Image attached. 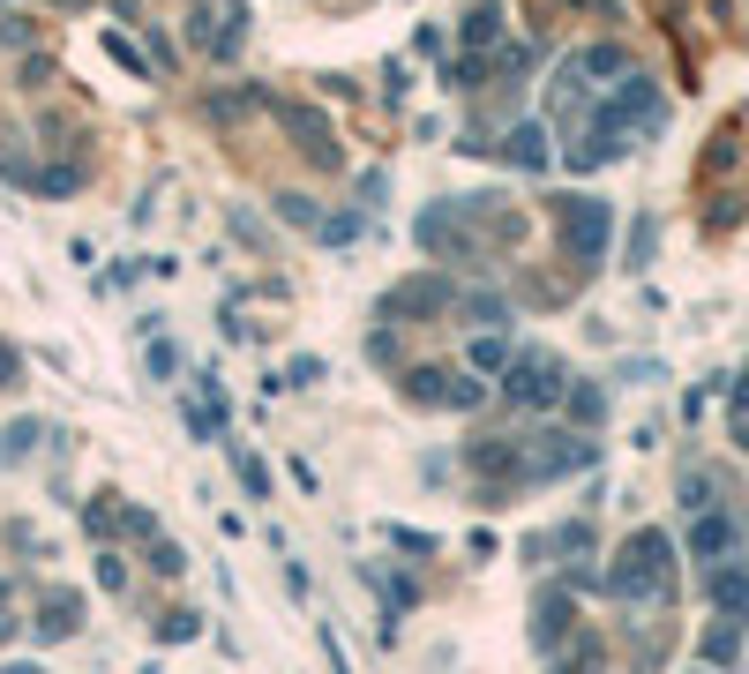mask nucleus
Segmentation results:
<instances>
[{
  "instance_id": "obj_4",
  "label": "nucleus",
  "mask_w": 749,
  "mask_h": 674,
  "mask_svg": "<svg viewBox=\"0 0 749 674\" xmlns=\"http://www.w3.org/2000/svg\"><path fill=\"white\" fill-rule=\"evenodd\" d=\"M271 113H277V128L292 135V142H300V150H308L315 165H330V173L345 165V150H338V128H330L323 113H308V105H292V98H271Z\"/></svg>"
},
{
  "instance_id": "obj_11",
  "label": "nucleus",
  "mask_w": 749,
  "mask_h": 674,
  "mask_svg": "<svg viewBox=\"0 0 749 674\" xmlns=\"http://www.w3.org/2000/svg\"><path fill=\"white\" fill-rule=\"evenodd\" d=\"M502 158L525 165V173H540V165H547V128H510V135H502Z\"/></svg>"
},
{
  "instance_id": "obj_26",
  "label": "nucleus",
  "mask_w": 749,
  "mask_h": 674,
  "mask_svg": "<svg viewBox=\"0 0 749 674\" xmlns=\"http://www.w3.org/2000/svg\"><path fill=\"white\" fill-rule=\"evenodd\" d=\"M735 412H742V420H749V375H742V383H735Z\"/></svg>"
},
{
  "instance_id": "obj_9",
  "label": "nucleus",
  "mask_w": 749,
  "mask_h": 674,
  "mask_svg": "<svg viewBox=\"0 0 749 674\" xmlns=\"http://www.w3.org/2000/svg\"><path fill=\"white\" fill-rule=\"evenodd\" d=\"M704 600L720 607V614H735V622H749V570L742 562H720V570L704 577Z\"/></svg>"
},
{
  "instance_id": "obj_25",
  "label": "nucleus",
  "mask_w": 749,
  "mask_h": 674,
  "mask_svg": "<svg viewBox=\"0 0 749 674\" xmlns=\"http://www.w3.org/2000/svg\"><path fill=\"white\" fill-rule=\"evenodd\" d=\"M0 390H15V352L0 345Z\"/></svg>"
},
{
  "instance_id": "obj_18",
  "label": "nucleus",
  "mask_w": 749,
  "mask_h": 674,
  "mask_svg": "<svg viewBox=\"0 0 749 674\" xmlns=\"http://www.w3.org/2000/svg\"><path fill=\"white\" fill-rule=\"evenodd\" d=\"M150 570H158V577H180V570H188V554H180L173 539H158V547H150Z\"/></svg>"
},
{
  "instance_id": "obj_2",
  "label": "nucleus",
  "mask_w": 749,
  "mask_h": 674,
  "mask_svg": "<svg viewBox=\"0 0 749 674\" xmlns=\"http://www.w3.org/2000/svg\"><path fill=\"white\" fill-rule=\"evenodd\" d=\"M554 225H562V255H577V263L592 270L600 263V248H608V202L600 196H562L554 202Z\"/></svg>"
},
{
  "instance_id": "obj_17",
  "label": "nucleus",
  "mask_w": 749,
  "mask_h": 674,
  "mask_svg": "<svg viewBox=\"0 0 749 674\" xmlns=\"http://www.w3.org/2000/svg\"><path fill=\"white\" fill-rule=\"evenodd\" d=\"M38 435H46L38 420H15V427L0 435V458H23V450H38Z\"/></svg>"
},
{
  "instance_id": "obj_8",
  "label": "nucleus",
  "mask_w": 749,
  "mask_h": 674,
  "mask_svg": "<svg viewBox=\"0 0 749 674\" xmlns=\"http://www.w3.org/2000/svg\"><path fill=\"white\" fill-rule=\"evenodd\" d=\"M450 300H458L450 277H412V285H398V292L383 300V315H435V308H450Z\"/></svg>"
},
{
  "instance_id": "obj_3",
  "label": "nucleus",
  "mask_w": 749,
  "mask_h": 674,
  "mask_svg": "<svg viewBox=\"0 0 749 674\" xmlns=\"http://www.w3.org/2000/svg\"><path fill=\"white\" fill-rule=\"evenodd\" d=\"M502 398L525 404V412L562 404V398H570V383H562V360H554V352H525V360H510V367H502Z\"/></svg>"
},
{
  "instance_id": "obj_5",
  "label": "nucleus",
  "mask_w": 749,
  "mask_h": 674,
  "mask_svg": "<svg viewBox=\"0 0 749 674\" xmlns=\"http://www.w3.org/2000/svg\"><path fill=\"white\" fill-rule=\"evenodd\" d=\"M405 398H412V404H450V412H473V404H487V390H479L473 375H450V367H412V375H405Z\"/></svg>"
},
{
  "instance_id": "obj_19",
  "label": "nucleus",
  "mask_w": 749,
  "mask_h": 674,
  "mask_svg": "<svg viewBox=\"0 0 749 674\" xmlns=\"http://www.w3.org/2000/svg\"><path fill=\"white\" fill-rule=\"evenodd\" d=\"M98 585H105V592H128V562H121V554H98Z\"/></svg>"
},
{
  "instance_id": "obj_1",
  "label": "nucleus",
  "mask_w": 749,
  "mask_h": 674,
  "mask_svg": "<svg viewBox=\"0 0 749 674\" xmlns=\"http://www.w3.org/2000/svg\"><path fill=\"white\" fill-rule=\"evenodd\" d=\"M675 547H667V533H637L622 539V554H614V570L600 577L622 607H645V600H667V585H675V562H667Z\"/></svg>"
},
{
  "instance_id": "obj_7",
  "label": "nucleus",
  "mask_w": 749,
  "mask_h": 674,
  "mask_svg": "<svg viewBox=\"0 0 749 674\" xmlns=\"http://www.w3.org/2000/svg\"><path fill=\"white\" fill-rule=\"evenodd\" d=\"M30 622H38V637H53V645H61V637H75V622H83V592H75V585H46Z\"/></svg>"
},
{
  "instance_id": "obj_27",
  "label": "nucleus",
  "mask_w": 749,
  "mask_h": 674,
  "mask_svg": "<svg viewBox=\"0 0 749 674\" xmlns=\"http://www.w3.org/2000/svg\"><path fill=\"white\" fill-rule=\"evenodd\" d=\"M742 450H749V420H742Z\"/></svg>"
},
{
  "instance_id": "obj_13",
  "label": "nucleus",
  "mask_w": 749,
  "mask_h": 674,
  "mask_svg": "<svg viewBox=\"0 0 749 674\" xmlns=\"http://www.w3.org/2000/svg\"><path fill=\"white\" fill-rule=\"evenodd\" d=\"M570 420H577V427H600V420H608V398H600V390H570Z\"/></svg>"
},
{
  "instance_id": "obj_14",
  "label": "nucleus",
  "mask_w": 749,
  "mask_h": 674,
  "mask_svg": "<svg viewBox=\"0 0 749 674\" xmlns=\"http://www.w3.org/2000/svg\"><path fill=\"white\" fill-rule=\"evenodd\" d=\"M196 629H203V614H188V607H173V614L158 622V645H188Z\"/></svg>"
},
{
  "instance_id": "obj_15",
  "label": "nucleus",
  "mask_w": 749,
  "mask_h": 674,
  "mask_svg": "<svg viewBox=\"0 0 749 674\" xmlns=\"http://www.w3.org/2000/svg\"><path fill=\"white\" fill-rule=\"evenodd\" d=\"M277 217L300 225V233H323V217H315V202H308V196H277Z\"/></svg>"
},
{
  "instance_id": "obj_21",
  "label": "nucleus",
  "mask_w": 749,
  "mask_h": 674,
  "mask_svg": "<svg viewBox=\"0 0 749 674\" xmlns=\"http://www.w3.org/2000/svg\"><path fill=\"white\" fill-rule=\"evenodd\" d=\"M473 360H479V367H510V345H502V337H479Z\"/></svg>"
},
{
  "instance_id": "obj_12",
  "label": "nucleus",
  "mask_w": 749,
  "mask_h": 674,
  "mask_svg": "<svg viewBox=\"0 0 749 674\" xmlns=\"http://www.w3.org/2000/svg\"><path fill=\"white\" fill-rule=\"evenodd\" d=\"M495 23H502V8H495V0H473V8H465V46H495Z\"/></svg>"
},
{
  "instance_id": "obj_16",
  "label": "nucleus",
  "mask_w": 749,
  "mask_h": 674,
  "mask_svg": "<svg viewBox=\"0 0 749 674\" xmlns=\"http://www.w3.org/2000/svg\"><path fill=\"white\" fill-rule=\"evenodd\" d=\"M465 315L495 330V323H510V300H502V292H473V300H465Z\"/></svg>"
},
{
  "instance_id": "obj_23",
  "label": "nucleus",
  "mask_w": 749,
  "mask_h": 674,
  "mask_svg": "<svg viewBox=\"0 0 749 674\" xmlns=\"http://www.w3.org/2000/svg\"><path fill=\"white\" fill-rule=\"evenodd\" d=\"M390 547H405V554H435V539H427V533H405V525H390Z\"/></svg>"
},
{
  "instance_id": "obj_20",
  "label": "nucleus",
  "mask_w": 749,
  "mask_h": 674,
  "mask_svg": "<svg viewBox=\"0 0 749 674\" xmlns=\"http://www.w3.org/2000/svg\"><path fill=\"white\" fill-rule=\"evenodd\" d=\"M645 255H652V217H637V233H629V270H645Z\"/></svg>"
},
{
  "instance_id": "obj_22",
  "label": "nucleus",
  "mask_w": 749,
  "mask_h": 674,
  "mask_svg": "<svg viewBox=\"0 0 749 674\" xmlns=\"http://www.w3.org/2000/svg\"><path fill=\"white\" fill-rule=\"evenodd\" d=\"M240 487H248V495H271V472H263V458H240Z\"/></svg>"
},
{
  "instance_id": "obj_24",
  "label": "nucleus",
  "mask_w": 749,
  "mask_h": 674,
  "mask_svg": "<svg viewBox=\"0 0 749 674\" xmlns=\"http://www.w3.org/2000/svg\"><path fill=\"white\" fill-rule=\"evenodd\" d=\"M704 660H735V629H712L704 637Z\"/></svg>"
},
{
  "instance_id": "obj_6",
  "label": "nucleus",
  "mask_w": 749,
  "mask_h": 674,
  "mask_svg": "<svg viewBox=\"0 0 749 674\" xmlns=\"http://www.w3.org/2000/svg\"><path fill=\"white\" fill-rule=\"evenodd\" d=\"M562 629H577V614H570V577H562V585H540V600H533V645H540V652L562 645Z\"/></svg>"
},
{
  "instance_id": "obj_10",
  "label": "nucleus",
  "mask_w": 749,
  "mask_h": 674,
  "mask_svg": "<svg viewBox=\"0 0 749 674\" xmlns=\"http://www.w3.org/2000/svg\"><path fill=\"white\" fill-rule=\"evenodd\" d=\"M727 547H735V525L712 517V510H697V525H689V554H697V562H720Z\"/></svg>"
}]
</instances>
